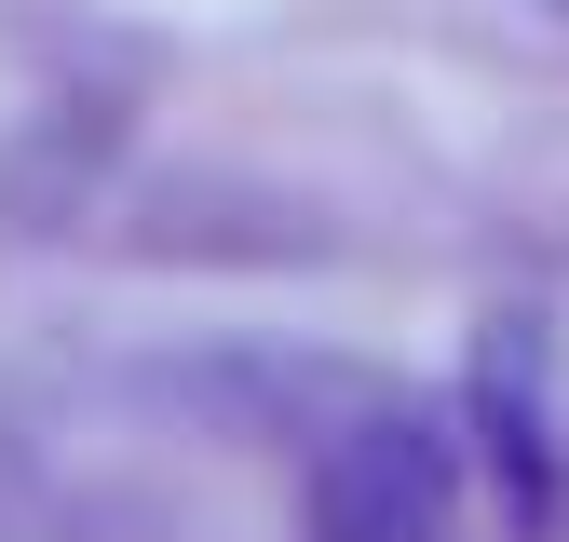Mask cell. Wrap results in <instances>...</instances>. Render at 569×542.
Masks as SVG:
<instances>
[{"label": "cell", "mask_w": 569, "mask_h": 542, "mask_svg": "<svg viewBox=\"0 0 569 542\" xmlns=\"http://www.w3.org/2000/svg\"><path fill=\"white\" fill-rule=\"evenodd\" d=\"M299 515H312V542H448V515H461V448H448V421H420V406L339 421Z\"/></svg>", "instance_id": "cell-1"}]
</instances>
